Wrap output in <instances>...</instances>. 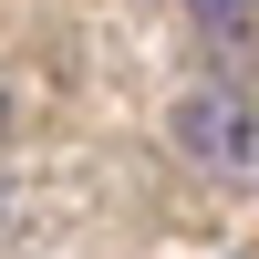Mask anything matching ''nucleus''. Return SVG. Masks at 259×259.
Here are the masks:
<instances>
[{"label": "nucleus", "mask_w": 259, "mask_h": 259, "mask_svg": "<svg viewBox=\"0 0 259 259\" xmlns=\"http://www.w3.org/2000/svg\"><path fill=\"white\" fill-rule=\"evenodd\" d=\"M187 11H197L207 31H239V21H249V0H187Z\"/></svg>", "instance_id": "obj_2"}, {"label": "nucleus", "mask_w": 259, "mask_h": 259, "mask_svg": "<svg viewBox=\"0 0 259 259\" xmlns=\"http://www.w3.org/2000/svg\"><path fill=\"white\" fill-rule=\"evenodd\" d=\"M166 135H177V156H197V166H228V177H249V166H259V104L239 94V83H197V94H177Z\"/></svg>", "instance_id": "obj_1"}]
</instances>
